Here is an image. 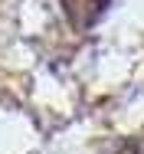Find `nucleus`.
I'll list each match as a JSON object with an SVG mask.
<instances>
[{
    "label": "nucleus",
    "mask_w": 144,
    "mask_h": 154,
    "mask_svg": "<svg viewBox=\"0 0 144 154\" xmlns=\"http://www.w3.org/2000/svg\"><path fill=\"white\" fill-rule=\"evenodd\" d=\"M59 7H62V13H66V20L72 23V30H92L102 17H105V10L112 7V0H59Z\"/></svg>",
    "instance_id": "nucleus-1"
},
{
    "label": "nucleus",
    "mask_w": 144,
    "mask_h": 154,
    "mask_svg": "<svg viewBox=\"0 0 144 154\" xmlns=\"http://www.w3.org/2000/svg\"><path fill=\"white\" fill-rule=\"evenodd\" d=\"M108 154H144V138H124Z\"/></svg>",
    "instance_id": "nucleus-2"
}]
</instances>
